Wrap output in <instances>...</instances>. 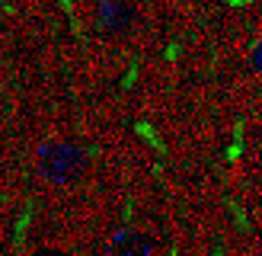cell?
<instances>
[{
	"mask_svg": "<svg viewBox=\"0 0 262 256\" xmlns=\"http://www.w3.org/2000/svg\"><path fill=\"white\" fill-rule=\"evenodd\" d=\"M83 170H86V154L77 144L51 141V144H45L42 151H38V173H42L48 183H55V186L80 179Z\"/></svg>",
	"mask_w": 262,
	"mask_h": 256,
	"instance_id": "6da1fadb",
	"label": "cell"
},
{
	"mask_svg": "<svg viewBox=\"0 0 262 256\" xmlns=\"http://www.w3.org/2000/svg\"><path fill=\"white\" fill-rule=\"evenodd\" d=\"M96 23L106 32H122L131 23V7L125 4V0H102V7L96 13Z\"/></svg>",
	"mask_w": 262,
	"mask_h": 256,
	"instance_id": "7a4b0ae2",
	"label": "cell"
},
{
	"mask_svg": "<svg viewBox=\"0 0 262 256\" xmlns=\"http://www.w3.org/2000/svg\"><path fill=\"white\" fill-rule=\"evenodd\" d=\"M150 237L138 234V230H119L112 240V256H150Z\"/></svg>",
	"mask_w": 262,
	"mask_h": 256,
	"instance_id": "3957f363",
	"label": "cell"
}]
</instances>
